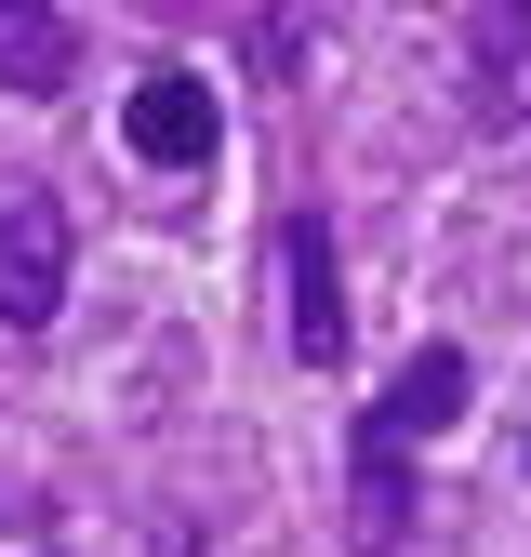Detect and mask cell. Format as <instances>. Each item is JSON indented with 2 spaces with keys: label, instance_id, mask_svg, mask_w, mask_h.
<instances>
[{
  "label": "cell",
  "instance_id": "8992f818",
  "mask_svg": "<svg viewBox=\"0 0 531 557\" xmlns=\"http://www.w3.org/2000/svg\"><path fill=\"white\" fill-rule=\"evenodd\" d=\"M81 81V27H66V0H0V94L53 107Z\"/></svg>",
  "mask_w": 531,
  "mask_h": 557
},
{
  "label": "cell",
  "instance_id": "3957f363",
  "mask_svg": "<svg viewBox=\"0 0 531 557\" xmlns=\"http://www.w3.org/2000/svg\"><path fill=\"white\" fill-rule=\"evenodd\" d=\"M280 293H293V359L306 372H346V265H332V213L319 199H293L280 213Z\"/></svg>",
  "mask_w": 531,
  "mask_h": 557
},
{
  "label": "cell",
  "instance_id": "277c9868",
  "mask_svg": "<svg viewBox=\"0 0 531 557\" xmlns=\"http://www.w3.org/2000/svg\"><path fill=\"white\" fill-rule=\"evenodd\" d=\"M120 147L147 160V173H199L226 147V107H213V81L199 66H147V81L120 94Z\"/></svg>",
  "mask_w": 531,
  "mask_h": 557
},
{
  "label": "cell",
  "instance_id": "52a82bcc",
  "mask_svg": "<svg viewBox=\"0 0 531 557\" xmlns=\"http://www.w3.org/2000/svg\"><path fill=\"white\" fill-rule=\"evenodd\" d=\"M385 398H398V425H412V438H452V425H465V398H479V359H465V345H412Z\"/></svg>",
  "mask_w": 531,
  "mask_h": 557
},
{
  "label": "cell",
  "instance_id": "6da1fadb",
  "mask_svg": "<svg viewBox=\"0 0 531 557\" xmlns=\"http://www.w3.org/2000/svg\"><path fill=\"white\" fill-rule=\"evenodd\" d=\"M66 265H81V226L40 173H0V332H53L66 319Z\"/></svg>",
  "mask_w": 531,
  "mask_h": 557
},
{
  "label": "cell",
  "instance_id": "5b68a950",
  "mask_svg": "<svg viewBox=\"0 0 531 557\" xmlns=\"http://www.w3.org/2000/svg\"><path fill=\"white\" fill-rule=\"evenodd\" d=\"M518 66H531V0H465V120L479 133L518 120Z\"/></svg>",
  "mask_w": 531,
  "mask_h": 557
},
{
  "label": "cell",
  "instance_id": "ba28073f",
  "mask_svg": "<svg viewBox=\"0 0 531 557\" xmlns=\"http://www.w3.org/2000/svg\"><path fill=\"white\" fill-rule=\"evenodd\" d=\"M40 557H66V544H40Z\"/></svg>",
  "mask_w": 531,
  "mask_h": 557
},
{
  "label": "cell",
  "instance_id": "7a4b0ae2",
  "mask_svg": "<svg viewBox=\"0 0 531 557\" xmlns=\"http://www.w3.org/2000/svg\"><path fill=\"white\" fill-rule=\"evenodd\" d=\"M412 425H398V398H372L359 425H346V557H398L412 544V518H425V492H412Z\"/></svg>",
  "mask_w": 531,
  "mask_h": 557
}]
</instances>
